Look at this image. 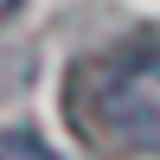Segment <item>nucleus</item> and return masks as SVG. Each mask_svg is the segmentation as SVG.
<instances>
[{
    "mask_svg": "<svg viewBox=\"0 0 160 160\" xmlns=\"http://www.w3.org/2000/svg\"><path fill=\"white\" fill-rule=\"evenodd\" d=\"M13 7H19V0H0V13H13Z\"/></svg>",
    "mask_w": 160,
    "mask_h": 160,
    "instance_id": "3",
    "label": "nucleus"
},
{
    "mask_svg": "<svg viewBox=\"0 0 160 160\" xmlns=\"http://www.w3.org/2000/svg\"><path fill=\"white\" fill-rule=\"evenodd\" d=\"M0 160H58V154H51L32 128H13V135H0Z\"/></svg>",
    "mask_w": 160,
    "mask_h": 160,
    "instance_id": "2",
    "label": "nucleus"
},
{
    "mask_svg": "<svg viewBox=\"0 0 160 160\" xmlns=\"http://www.w3.org/2000/svg\"><path fill=\"white\" fill-rule=\"evenodd\" d=\"M71 122L109 148H160V38L83 58L71 77Z\"/></svg>",
    "mask_w": 160,
    "mask_h": 160,
    "instance_id": "1",
    "label": "nucleus"
}]
</instances>
